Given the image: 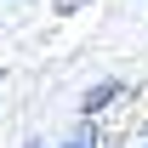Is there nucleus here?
Instances as JSON below:
<instances>
[{"label": "nucleus", "instance_id": "f257e3e1", "mask_svg": "<svg viewBox=\"0 0 148 148\" xmlns=\"http://www.w3.org/2000/svg\"><path fill=\"white\" fill-rule=\"evenodd\" d=\"M125 103V80H97V86H86V97H80V120H97V114H108Z\"/></svg>", "mask_w": 148, "mask_h": 148}, {"label": "nucleus", "instance_id": "f03ea898", "mask_svg": "<svg viewBox=\"0 0 148 148\" xmlns=\"http://www.w3.org/2000/svg\"><path fill=\"white\" fill-rule=\"evenodd\" d=\"M51 148H103V143H97V131H91V120H80V125H74L69 137H63V143H51Z\"/></svg>", "mask_w": 148, "mask_h": 148}, {"label": "nucleus", "instance_id": "7ed1b4c3", "mask_svg": "<svg viewBox=\"0 0 148 148\" xmlns=\"http://www.w3.org/2000/svg\"><path fill=\"white\" fill-rule=\"evenodd\" d=\"M23 148H51V143H46V137H34V143H23Z\"/></svg>", "mask_w": 148, "mask_h": 148}, {"label": "nucleus", "instance_id": "20e7f679", "mask_svg": "<svg viewBox=\"0 0 148 148\" xmlns=\"http://www.w3.org/2000/svg\"><path fill=\"white\" fill-rule=\"evenodd\" d=\"M137 148H148V137H143V143H137Z\"/></svg>", "mask_w": 148, "mask_h": 148}]
</instances>
